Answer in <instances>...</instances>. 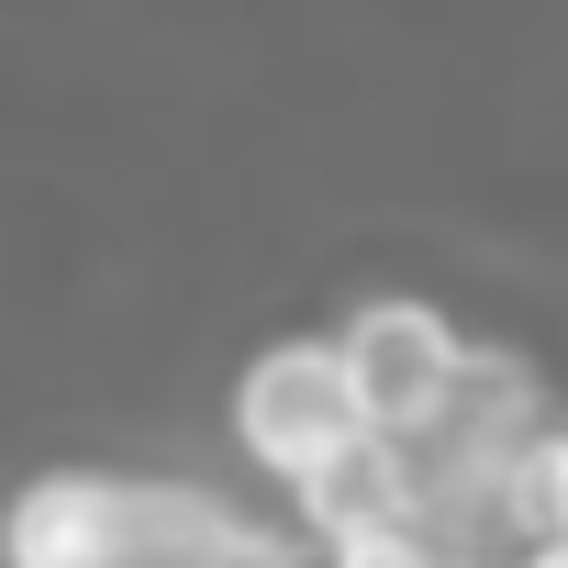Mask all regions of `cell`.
Listing matches in <instances>:
<instances>
[{
	"mask_svg": "<svg viewBox=\"0 0 568 568\" xmlns=\"http://www.w3.org/2000/svg\"><path fill=\"white\" fill-rule=\"evenodd\" d=\"M223 435H234V457H245L267 490H291V479H313L324 457H346V446L368 435V413H357L335 346H324L313 324H291V335H256V346L234 357V379H223Z\"/></svg>",
	"mask_w": 568,
	"mask_h": 568,
	"instance_id": "cell-1",
	"label": "cell"
},
{
	"mask_svg": "<svg viewBox=\"0 0 568 568\" xmlns=\"http://www.w3.org/2000/svg\"><path fill=\"white\" fill-rule=\"evenodd\" d=\"M324 346H335V368H346V390H357V413H368V435H424L435 413H446V390H457V368H468V324L435 302V291H402V278H379V291H357L335 324H324Z\"/></svg>",
	"mask_w": 568,
	"mask_h": 568,
	"instance_id": "cell-2",
	"label": "cell"
},
{
	"mask_svg": "<svg viewBox=\"0 0 568 568\" xmlns=\"http://www.w3.org/2000/svg\"><path fill=\"white\" fill-rule=\"evenodd\" d=\"M145 513V468H101V457H57L0 490V568H123Z\"/></svg>",
	"mask_w": 568,
	"mask_h": 568,
	"instance_id": "cell-3",
	"label": "cell"
},
{
	"mask_svg": "<svg viewBox=\"0 0 568 568\" xmlns=\"http://www.w3.org/2000/svg\"><path fill=\"white\" fill-rule=\"evenodd\" d=\"M302 535H346V524H379V513H413V479H402V446L390 435H357L346 457H324L313 479L278 490Z\"/></svg>",
	"mask_w": 568,
	"mask_h": 568,
	"instance_id": "cell-4",
	"label": "cell"
},
{
	"mask_svg": "<svg viewBox=\"0 0 568 568\" xmlns=\"http://www.w3.org/2000/svg\"><path fill=\"white\" fill-rule=\"evenodd\" d=\"M490 501H501V535H513V546L568 535V424H557V413H546L535 435H513V446H501Z\"/></svg>",
	"mask_w": 568,
	"mask_h": 568,
	"instance_id": "cell-5",
	"label": "cell"
},
{
	"mask_svg": "<svg viewBox=\"0 0 568 568\" xmlns=\"http://www.w3.org/2000/svg\"><path fill=\"white\" fill-rule=\"evenodd\" d=\"M313 568H446V546L413 524V513H379V524H346V535H313Z\"/></svg>",
	"mask_w": 568,
	"mask_h": 568,
	"instance_id": "cell-6",
	"label": "cell"
},
{
	"mask_svg": "<svg viewBox=\"0 0 568 568\" xmlns=\"http://www.w3.org/2000/svg\"><path fill=\"white\" fill-rule=\"evenodd\" d=\"M501 568H568V535H546V546H513Z\"/></svg>",
	"mask_w": 568,
	"mask_h": 568,
	"instance_id": "cell-7",
	"label": "cell"
}]
</instances>
